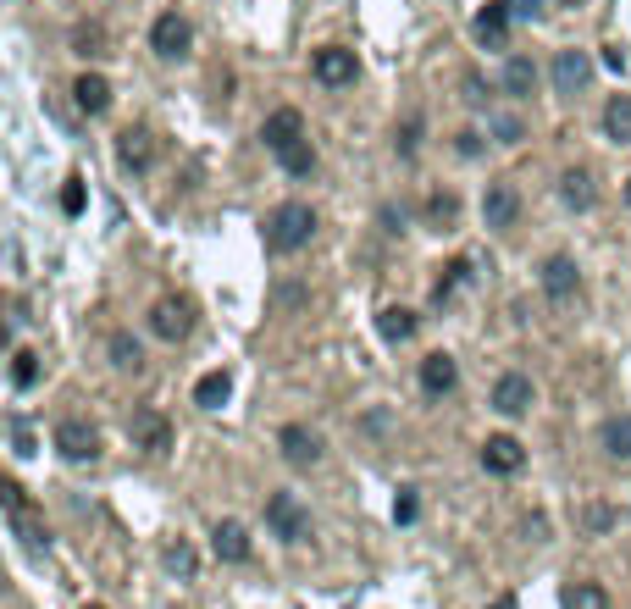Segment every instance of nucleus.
I'll list each match as a JSON object with an SVG mask.
<instances>
[{"label": "nucleus", "mask_w": 631, "mask_h": 609, "mask_svg": "<svg viewBox=\"0 0 631 609\" xmlns=\"http://www.w3.org/2000/svg\"><path fill=\"white\" fill-rule=\"evenodd\" d=\"M310 233H316V211H310L305 200H288V205H277V211L266 216V250H272V255L305 250Z\"/></svg>", "instance_id": "f257e3e1"}, {"label": "nucleus", "mask_w": 631, "mask_h": 609, "mask_svg": "<svg viewBox=\"0 0 631 609\" xmlns=\"http://www.w3.org/2000/svg\"><path fill=\"white\" fill-rule=\"evenodd\" d=\"M266 526H272V538H283V543H305L310 538V510L294 493H272V499H266Z\"/></svg>", "instance_id": "f03ea898"}, {"label": "nucleus", "mask_w": 631, "mask_h": 609, "mask_svg": "<svg viewBox=\"0 0 631 609\" xmlns=\"http://www.w3.org/2000/svg\"><path fill=\"white\" fill-rule=\"evenodd\" d=\"M56 454L61 460H72V466H89V460H100V432L89 427L84 416L56 421Z\"/></svg>", "instance_id": "7ed1b4c3"}, {"label": "nucleus", "mask_w": 631, "mask_h": 609, "mask_svg": "<svg viewBox=\"0 0 631 609\" xmlns=\"http://www.w3.org/2000/svg\"><path fill=\"white\" fill-rule=\"evenodd\" d=\"M189 45H194V28H189V17H178V12H161L150 23V50L161 61H178V56H189Z\"/></svg>", "instance_id": "20e7f679"}, {"label": "nucleus", "mask_w": 631, "mask_h": 609, "mask_svg": "<svg viewBox=\"0 0 631 609\" xmlns=\"http://www.w3.org/2000/svg\"><path fill=\"white\" fill-rule=\"evenodd\" d=\"M532 405H537V388H532V377H521V371H504L499 383H493V410H499L504 421H521Z\"/></svg>", "instance_id": "39448f33"}, {"label": "nucleus", "mask_w": 631, "mask_h": 609, "mask_svg": "<svg viewBox=\"0 0 631 609\" xmlns=\"http://www.w3.org/2000/svg\"><path fill=\"white\" fill-rule=\"evenodd\" d=\"M128 438H133V449H144V454H167L172 449V421L161 416V410H133Z\"/></svg>", "instance_id": "423d86ee"}, {"label": "nucleus", "mask_w": 631, "mask_h": 609, "mask_svg": "<svg viewBox=\"0 0 631 609\" xmlns=\"http://www.w3.org/2000/svg\"><path fill=\"white\" fill-rule=\"evenodd\" d=\"M310 72H316V84L338 89V84H355L360 61H355V50H344V45H322L316 61H310Z\"/></svg>", "instance_id": "0eeeda50"}, {"label": "nucleus", "mask_w": 631, "mask_h": 609, "mask_svg": "<svg viewBox=\"0 0 631 609\" xmlns=\"http://www.w3.org/2000/svg\"><path fill=\"white\" fill-rule=\"evenodd\" d=\"M277 449H283V460L299 466V471H310L316 460H322V438H316L310 427H299V421H288V427L277 432Z\"/></svg>", "instance_id": "6e6552de"}, {"label": "nucleus", "mask_w": 631, "mask_h": 609, "mask_svg": "<svg viewBox=\"0 0 631 609\" xmlns=\"http://www.w3.org/2000/svg\"><path fill=\"white\" fill-rule=\"evenodd\" d=\"M261 139H266V150H272V156H283V150L305 144V117H299L294 106L272 111V117H266V128H261Z\"/></svg>", "instance_id": "1a4fd4ad"}, {"label": "nucleus", "mask_w": 631, "mask_h": 609, "mask_svg": "<svg viewBox=\"0 0 631 609\" xmlns=\"http://www.w3.org/2000/svg\"><path fill=\"white\" fill-rule=\"evenodd\" d=\"M482 466H488L493 477H515V471L526 466V449H521V438H510V432H493V438L482 443Z\"/></svg>", "instance_id": "9d476101"}, {"label": "nucleus", "mask_w": 631, "mask_h": 609, "mask_svg": "<svg viewBox=\"0 0 631 609\" xmlns=\"http://www.w3.org/2000/svg\"><path fill=\"white\" fill-rule=\"evenodd\" d=\"M515 216H521V189H515V183H488V194H482V222L515 227Z\"/></svg>", "instance_id": "9b49d317"}, {"label": "nucleus", "mask_w": 631, "mask_h": 609, "mask_svg": "<svg viewBox=\"0 0 631 609\" xmlns=\"http://www.w3.org/2000/svg\"><path fill=\"white\" fill-rule=\"evenodd\" d=\"M189 327H194V311L183 305V299H161V305L150 311V333H155V338H167V344L189 338Z\"/></svg>", "instance_id": "f8f14e48"}, {"label": "nucleus", "mask_w": 631, "mask_h": 609, "mask_svg": "<svg viewBox=\"0 0 631 609\" xmlns=\"http://www.w3.org/2000/svg\"><path fill=\"white\" fill-rule=\"evenodd\" d=\"M510 17H515V12H510V0H488L471 28H477V39H482L488 50H504V45H510Z\"/></svg>", "instance_id": "ddd939ff"}, {"label": "nucleus", "mask_w": 631, "mask_h": 609, "mask_svg": "<svg viewBox=\"0 0 631 609\" xmlns=\"http://www.w3.org/2000/svg\"><path fill=\"white\" fill-rule=\"evenodd\" d=\"M587 78H593L587 50H560V56H554V89H560V95H582Z\"/></svg>", "instance_id": "4468645a"}, {"label": "nucleus", "mask_w": 631, "mask_h": 609, "mask_svg": "<svg viewBox=\"0 0 631 609\" xmlns=\"http://www.w3.org/2000/svg\"><path fill=\"white\" fill-rule=\"evenodd\" d=\"M454 383H460V366H454V355H427L421 360V394L427 399H443V394H454Z\"/></svg>", "instance_id": "2eb2a0df"}, {"label": "nucleus", "mask_w": 631, "mask_h": 609, "mask_svg": "<svg viewBox=\"0 0 631 609\" xmlns=\"http://www.w3.org/2000/svg\"><path fill=\"white\" fill-rule=\"evenodd\" d=\"M537 277H543V294L554 299V305H560V299H571L576 294V255H548Z\"/></svg>", "instance_id": "dca6fc26"}, {"label": "nucleus", "mask_w": 631, "mask_h": 609, "mask_svg": "<svg viewBox=\"0 0 631 609\" xmlns=\"http://www.w3.org/2000/svg\"><path fill=\"white\" fill-rule=\"evenodd\" d=\"M211 549H216V560H227V565H244V560H250V532H244L239 521H216V532H211Z\"/></svg>", "instance_id": "f3484780"}, {"label": "nucleus", "mask_w": 631, "mask_h": 609, "mask_svg": "<svg viewBox=\"0 0 631 609\" xmlns=\"http://www.w3.org/2000/svg\"><path fill=\"white\" fill-rule=\"evenodd\" d=\"M72 100H78L84 117H106V111H111V84L100 78V72H84V78L72 84Z\"/></svg>", "instance_id": "a211bd4d"}, {"label": "nucleus", "mask_w": 631, "mask_h": 609, "mask_svg": "<svg viewBox=\"0 0 631 609\" xmlns=\"http://www.w3.org/2000/svg\"><path fill=\"white\" fill-rule=\"evenodd\" d=\"M117 161H122V172H144L150 167V133L144 128H122L117 133Z\"/></svg>", "instance_id": "6ab92c4d"}, {"label": "nucleus", "mask_w": 631, "mask_h": 609, "mask_svg": "<svg viewBox=\"0 0 631 609\" xmlns=\"http://www.w3.org/2000/svg\"><path fill=\"white\" fill-rule=\"evenodd\" d=\"M227 394H233V377H227V371H205L200 383H194V405L200 410H222Z\"/></svg>", "instance_id": "aec40b11"}, {"label": "nucleus", "mask_w": 631, "mask_h": 609, "mask_svg": "<svg viewBox=\"0 0 631 609\" xmlns=\"http://www.w3.org/2000/svg\"><path fill=\"white\" fill-rule=\"evenodd\" d=\"M532 89H537V67H532V56H510V61H504V95L526 100Z\"/></svg>", "instance_id": "412c9836"}, {"label": "nucleus", "mask_w": 631, "mask_h": 609, "mask_svg": "<svg viewBox=\"0 0 631 609\" xmlns=\"http://www.w3.org/2000/svg\"><path fill=\"white\" fill-rule=\"evenodd\" d=\"M377 333L388 338V344H405V338H416V311H405V305H388V311L377 316Z\"/></svg>", "instance_id": "4be33fe9"}, {"label": "nucleus", "mask_w": 631, "mask_h": 609, "mask_svg": "<svg viewBox=\"0 0 631 609\" xmlns=\"http://www.w3.org/2000/svg\"><path fill=\"white\" fill-rule=\"evenodd\" d=\"M598 443H604L609 460H631V416H609L604 432H598Z\"/></svg>", "instance_id": "5701e85b"}, {"label": "nucleus", "mask_w": 631, "mask_h": 609, "mask_svg": "<svg viewBox=\"0 0 631 609\" xmlns=\"http://www.w3.org/2000/svg\"><path fill=\"white\" fill-rule=\"evenodd\" d=\"M560 200L571 205V211H593V200H598L593 178H587V172H565L560 178Z\"/></svg>", "instance_id": "b1692460"}, {"label": "nucleus", "mask_w": 631, "mask_h": 609, "mask_svg": "<svg viewBox=\"0 0 631 609\" xmlns=\"http://www.w3.org/2000/svg\"><path fill=\"white\" fill-rule=\"evenodd\" d=\"M604 133L615 144H631V95H609L604 106Z\"/></svg>", "instance_id": "393cba45"}, {"label": "nucleus", "mask_w": 631, "mask_h": 609, "mask_svg": "<svg viewBox=\"0 0 631 609\" xmlns=\"http://www.w3.org/2000/svg\"><path fill=\"white\" fill-rule=\"evenodd\" d=\"M106 349H111V366L117 371H144V344L133 333H111Z\"/></svg>", "instance_id": "a878e982"}, {"label": "nucleus", "mask_w": 631, "mask_h": 609, "mask_svg": "<svg viewBox=\"0 0 631 609\" xmlns=\"http://www.w3.org/2000/svg\"><path fill=\"white\" fill-rule=\"evenodd\" d=\"M560 604H565V609H609V593H604L598 582H571Z\"/></svg>", "instance_id": "bb28decb"}, {"label": "nucleus", "mask_w": 631, "mask_h": 609, "mask_svg": "<svg viewBox=\"0 0 631 609\" xmlns=\"http://www.w3.org/2000/svg\"><path fill=\"white\" fill-rule=\"evenodd\" d=\"M277 167H283L288 178H310V172H316V150H310V139L294 144V150H283V156H277Z\"/></svg>", "instance_id": "cd10ccee"}, {"label": "nucleus", "mask_w": 631, "mask_h": 609, "mask_svg": "<svg viewBox=\"0 0 631 609\" xmlns=\"http://www.w3.org/2000/svg\"><path fill=\"white\" fill-rule=\"evenodd\" d=\"M12 526H17V538H23L34 554H45V549H50V532H45V526H39L28 510H23V515H12Z\"/></svg>", "instance_id": "c85d7f7f"}, {"label": "nucleus", "mask_w": 631, "mask_h": 609, "mask_svg": "<svg viewBox=\"0 0 631 609\" xmlns=\"http://www.w3.org/2000/svg\"><path fill=\"white\" fill-rule=\"evenodd\" d=\"M12 383L17 388H34L39 383V355H34V349H12Z\"/></svg>", "instance_id": "c756f323"}, {"label": "nucleus", "mask_w": 631, "mask_h": 609, "mask_svg": "<svg viewBox=\"0 0 631 609\" xmlns=\"http://www.w3.org/2000/svg\"><path fill=\"white\" fill-rule=\"evenodd\" d=\"M582 526H587V532H615V526H620V510H615V504H587V510H582Z\"/></svg>", "instance_id": "7c9ffc66"}, {"label": "nucleus", "mask_w": 631, "mask_h": 609, "mask_svg": "<svg viewBox=\"0 0 631 609\" xmlns=\"http://www.w3.org/2000/svg\"><path fill=\"white\" fill-rule=\"evenodd\" d=\"M465 277H471V261H454L449 272L438 277V288H432V299H438V305H449V299H454V288H460Z\"/></svg>", "instance_id": "2f4dec72"}, {"label": "nucleus", "mask_w": 631, "mask_h": 609, "mask_svg": "<svg viewBox=\"0 0 631 609\" xmlns=\"http://www.w3.org/2000/svg\"><path fill=\"white\" fill-rule=\"evenodd\" d=\"M161 560H167V571L172 576H183V582H189V576H194V549H189V543H167V554H161Z\"/></svg>", "instance_id": "473e14b6"}, {"label": "nucleus", "mask_w": 631, "mask_h": 609, "mask_svg": "<svg viewBox=\"0 0 631 609\" xmlns=\"http://www.w3.org/2000/svg\"><path fill=\"white\" fill-rule=\"evenodd\" d=\"M454 216H460V200H454V194H432L427 200V222L432 227H454Z\"/></svg>", "instance_id": "72a5a7b5"}, {"label": "nucleus", "mask_w": 631, "mask_h": 609, "mask_svg": "<svg viewBox=\"0 0 631 609\" xmlns=\"http://www.w3.org/2000/svg\"><path fill=\"white\" fill-rule=\"evenodd\" d=\"M393 144H399V156H416V150H421V117H416V111L405 117V128H399V139H393Z\"/></svg>", "instance_id": "f704fd0d"}, {"label": "nucleus", "mask_w": 631, "mask_h": 609, "mask_svg": "<svg viewBox=\"0 0 631 609\" xmlns=\"http://www.w3.org/2000/svg\"><path fill=\"white\" fill-rule=\"evenodd\" d=\"M493 133H499V144H510L515 150V144L526 139V122L521 117H493Z\"/></svg>", "instance_id": "c9c22d12"}, {"label": "nucleus", "mask_w": 631, "mask_h": 609, "mask_svg": "<svg viewBox=\"0 0 631 609\" xmlns=\"http://www.w3.org/2000/svg\"><path fill=\"white\" fill-rule=\"evenodd\" d=\"M416 510H421V504H416V488H399V499H393V521L410 526V521H416Z\"/></svg>", "instance_id": "e433bc0d"}, {"label": "nucleus", "mask_w": 631, "mask_h": 609, "mask_svg": "<svg viewBox=\"0 0 631 609\" xmlns=\"http://www.w3.org/2000/svg\"><path fill=\"white\" fill-rule=\"evenodd\" d=\"M460 89H465V106H488V84H482V78H477V72H465V78H460Z\"/></svg>", "instance_id": "4c0bfd02"}, {"label": "nucleus", "mask_w": 631, "mask_h": 609, "mask_svg": "<svg viewBox=\"0 0 631 609\" xmlns=\"http://www.w3.org/2000/svg\"><path fill=\"white\" fill-rule=\"evenodd\" d=\"M61 211L67 216L84 211V178H67V189H61Z\"/></svg>", "instance_id": "58836bf2"}, {"label": "nucleus", "mask_w": 631, "mask_h": 609, "mask_svg": "<svg viewBox=\"0 0 631 609\" xmlns=\"http://www.w3.org/2000/svg\"><path fill=\"white\" fill-rule=\"evenodd\" d=\"M454 150H460L465 161H477L482 156V133L477 128H465V133H454Z\"/></svg>", "instance_id": "ea45409f"}, {"label": "nucleus", "mask_w": 631, "mask_h": 609, "mask_svg": "<svg viewBox=\"0 0 631 609\" xmlns=\"http://www.w3.org/2000/svg\"><path fill=\"white\" fill-rule=\"evenodd\" d=\"M12 454H17V460L34 454V432H28V421H12Z\"/></svg>", "instance_id": "a19ab883"}, {"label": "nucleus", "mask_w": 631, "mask_h": 609, "mask_svg": "<svg viewBox=\"0 0 631 609\" xmlns=\"http://www.w3.org/2000/svg\"><path fill=\"white\" fill-rule=\"evenodd\" d=\"M0 499H6V515H23L28 510V499H23V488H17V482H6V488H0Z\"/></svg>", "instance_id": "79ce46f5"}, {"label": "nucleus", "mask_w": 631, "mask_h": 609, "mask_svg": "<svg viewBox=\"0 0 631 609\" xmlns=\"http://www.w3.org/2000/svg\"><path fill=\"white\" fill-rule=\"evenodd\" d=\"M100 28H78V50H84V56H100Z\"/></svg>", "instance_id": "37998d69"}, {"label": "nucleus", "mask_w": 631, "mask_h": 609, "mask_svg": "<svg viewBox=\"0 0 631 609\" xmlns=\"http://www.w3.org/2000/svg\"><path fill=\"white\" fill-rule=\"evenodd\" d=\"M510 12H515V17H526V23H532V17H543V0H510Z\"/></svg>", "instance_id": "c03bdc74"}, {"label": "nucleus", "mask_w": 631, "mask_h": 609, "mask_svg": "<svg viewBox=\"0 0 631 609\" xmlns=\"http://www.w3.org/2000/svg\"><path fill=\"white\" fill-rule=\"evenodd\" d=\"M382 227H388V233H405V211H393V205H382Z\"/></svg>", "instance_id": "a18cd8bd"}, {"label": "nucleus", "mask_w": 631, "mask_h": 609, "mask_svg": "<svg viewBox=\"0 0 631 609\" xmlns=\"http://www.w3.org/2000/svg\"><path fill=\"white\" fill-rule=\"evenodd\" d=\"M604 67H615V72H626V50H620V45H609V50H604Z\"/></svg>", "instance_id": "49530a36"}, {"label": "nucleus", "mask_w": 631, "mask_h": 609, "mask_svg": "<svg viewBox=\"0 0 631 609\" xmlns=\"http://www.w3.org/2000/svg\"><path fill=\"white\" fill-rule=\"evenodd\" d=\"M543 532H548V521H543V515H532V521H526V538L543 543Z\"/></svg>", "instance_id": "de8ad7c7"}, {"label": "nucleus", "mask_w": 631, "mask_h": 609, "mask_svg": "<svg viewBox=\"0 0 631 609\" xmlns=\"http://www.w3.org/2000/svg\"><path fill=\"white\" fill-rule=\"evenodd\" d=\"M493 609H515V598H510V593H499V598H493Z\"/></svg>", "instance_id": "09e8293b"}, {"label": "nucleus", "mask_w": 631, "mask_h": 609, "mask_svg": "<svg viewBox=\"0 0 631 609\" xmlns=\"http://www.w3.org/2000/svg\"><path fill=\"white\" fill-rule=\"evenodd\" d=\"M560 6H582V0H560Z\"/></svg>", "instance_id": "8fccbe9b"}, {"label": "nucleus", "mask_w": 631, "mask_h": 609, "mask_svg": "<svg viewBox=\"0 0 631 609\" xmlns=\"http://www.w3.org/2000/svg\"><path fill=\"white\" fill-rule=\"evenodd\" d=\"M89 609H100V604H89Z\"/></svg>", "instance_id": "3c124183"}]
</instances>
